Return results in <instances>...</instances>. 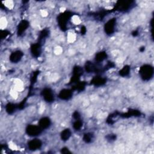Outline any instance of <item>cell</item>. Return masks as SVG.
<instances>
[{"label":"cell","instance_id":"obj_1","mask_svg":"<svg viewBox=\"0 0 154 154\" xmlns=\"http://www.w3.org/2000/svg\"><path fill=\"white\" fill-rule=\"evenodd\" d=\"M140 73L144 80H149L153 75V68L149 65L144 66L141 69Z\"/></svg>","mask_w":154,"mask_h":154},{"label":"cell","instance_id":"obj_2","mask_svg":"<svg viewBox=\"0 0 154 154\" xmlns=\"http://www.w3.org/2000/svg\"><path fill=\"white\" fill-rule=\"evenodd\" d=\"M27 132L30 136H34L41 132V129L36 126H30L27 128Z\"/></svg>","mask_w":154,"mask_h":154},{"label":"cell","instance_id":"obj_3","mask_svg":"<svg viewBox=\"0 0 154 154\" xmlns=\"http://www.w3.org/2000/svg\"><path fill=\"white\" fill-rule=\"evenodd\" d=\"M41 145L42 143L41 141H39L38 140H33L30 141L28 143L29 148L30 149V150H33L40 148Z\"/></svg>","mask_w":154,"mask_h":154},{"label":"cell","instance_id":"obj_4","mask_svg":"<svg viewBox=\"0 0 154 154\" xmlns=\"http://www.w3.org/2000/svg\"><path fill=\"white\" fill-rule=\"evenodd\" d=\"M22 55V52H21L20 51H17V52H14L13 54H12L11 55L10 59L11 60L13 61V62H17L21 59Z\"/></svg>","mask_w":154,"mask_h":154},{"label":"cell","instance_id":"obj_5","mask_svg":"<svg viewBox=\"0 0 154 154\" xmlns=\"http://www.w3.org/2000/svg\"><path fill=\"white\" fill-rule=\"evenodd\" d=\"M50 124V120H49L48 118H43L40 122V126L43 128H47Z\"/></svg>","mask_w":154,"mask_h":154},{"label":"cell","instance_id":"obj_6","mask_svg":"<svg viewBox=\"0 0 154 154\" xmlns=\"http://www.w3.org/2000/svg\"><path fill=\"white\" fill-rule=\"evenodd\" d=\"M43 93H44V97L46 100H47L48 101H51L53 99L52 94L49 90H45L44 91V92H43Z\"/></svg>","mask_w":154,"mask_h":154},{"label":"cell","instance_id":"obj_7","mask_svg":"<svg viewBox=\"0 0 154 154\" xmlns=\"http://www.w3.org/2000/svg\"><path fill=\"white\" fill-rule=\"evenodd\" d=\"M70 136V132L69 129H66L62 133V138L63 140H67Z\"/></svg>","mask_w":154,"mask_h":154},{"label":"cell","instance_id":"obj_8","mask_svg":"<svg viewBox=\"0 0 154 154\" xmlns=\"http://www.w3.org/2000/svg\"><path fill=\"white\" fill-rule=\"evenodd\" d=\"M70 96V92L67 90L62 91L60 93V97L62 99H68Z\"/></svg>","mask_w":154,"mask_h":154},{"label":"cell","instance_id":"obj_9","mask_svg":"<svg viewBox=\"0 0 154 154\" xmlns=\"http://www.w3.org/2000/svg\"><path fill=\"white\" fill-rule=\"evenodd\" d=\"M114 28V22L113 21L108 22V24H107V27H106V30L108 33H111L113 30Z\"/></svg>","mask_w":154,"mask_h":154},{"label":"cell","instance_id":"obj_10","mask_svg":"<svg viewBox=\"0 0 154 154\" xmlns=\"http://www.w3.org/2000/svg\"><path fill=\"white\" fill-rule=\"evenodd\" d=\"M129 73V69H128V67H125L124 68L122 69L121 71L120 72V73L123 76H125V75H126L128 74Z\"/></svg>","mask_w":154,"mask_h":154},{"label":"cell","instance_id":"obj_11","mask_svg":"<svg viewBox=\"0 0 154 154\" xmlns=\"http://www.w3.org/2000/svg\"><path fill=\"white\" fill-rule=\"evenodd\" d=\"M104 57H105V54H104L103 53H101V54H99L97 56V59H98L99 60H102L104 59Z\"/></svg>","mask_w":154,"mask_h":154},{"label":"cell","instance_id":"obj_12","mask_svg":"<svg viewBox=\"0 0 154 154\" xmlns=\"http://www.w3.org/2000/svg\"><path fill=\"white\" fill-rule=\"evenodd\" d=\"M74 126L76 129H79V128L81 127V123H80L79 122H76L75 123Z\"/></svg>","mask_w":154,"mask_h":154}]
</instances>
